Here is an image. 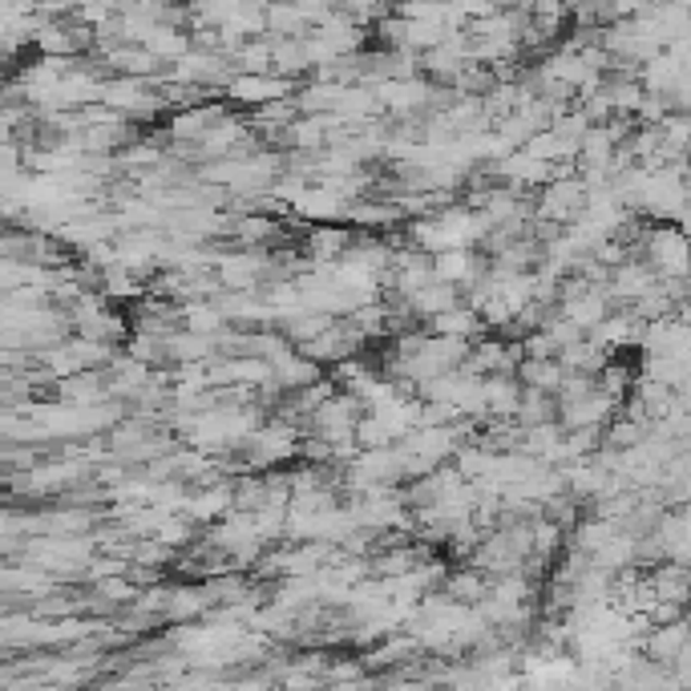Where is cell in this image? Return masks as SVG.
Returning <instances> with one entry per match:
<instances>
[{"mask_svg": "<svg viewBox=\"0 0 691 691\" xmlns=\"http://www.w3.org/2000/svg\"><path fill=\"white\" fill-rule=\"evenodd\" d=\"M526 388L518 377H485V417L490 421H518Z\"/></svg>", "mask_w": 691, "mask_h": 691, "instance_id": "obj_4", "label": "cell"}, {"mask_svg": "<svg viewBox=\"0 0 691 691\" xmlns=\"http://www.w3.org/2000/svg\"><path fill=\"white\" fill-rule=\"evenodd\" d=\"M683 183H688V195H691V166H688V178H683Z\"/></svg>", "mask_w": 691, "mask_h": 691, "instance_id": "obj_7", "label": "cell"}, {"mask_svg": "<svg viewBox=\"0 0 691 691\" xmlns=\"http://www.w3.org/2000/svg\"><path fill=\"white\" fill-rule=\"evenodd\" d=\"M676 320H679V324H688V328H691V292L683 296V304L676 308Z\"/></svg>", "mask_w": 691, "mask_h": 691, "instance_id": "obj_6", "label": "cell"}, {"mask_svg": "<svg viewBox=\"0 0 691 691\" xmlns=\"http://www.w3.org/2000/svg\"><path fill=\"white\" fill-rule=\"evenodd\" d=\"M563 381H566V368L558 365V360H522V365H518V384L530 388V393L558 396Z\"/></svg>", "mask_w": 691, "mask_h": 691, "instance_id": "obj_5", "label": "cell"}, {"mask_svg": "<svg viewBox=\"0 0 691 691\" xmlns=\"http://www.w3.org/2000/svg\"><path fill=\"white\" fill-rule=\"evenodd\" d=\"M651 587H655V599L659 603H671V607L688 610L691 603V566L683 563H659L647 570Z\"/></svg>", "mask_w": 691, "mask_h": 691, "instance_id": "obj_3", "label": "cell"}, {"mask_svg": "<svg viewBox=\"0 0 691 691\" xmlns=\"http://www.w3.org/2000/svg\"><path fill=\"white\" fill-rule=\"evenodd\" d=\"M223 94L231 101H239V106H251V110H263V106H271V101L296 98L292 82H283V77H275V73H263V77L239 73V77H231V85H226Z\"/></svg>", "mask_w": 691, "mask_h": 691, "instance_id": "obj_2", "label": "cell"}, {"mask_svg": "<svg viewBox=\"0 0 691 691\" xmlns=\"http://www.w3.org/2000/svg\"><path fill=\"white\" fill-rule=\"evenodd\" d=\"M639 259L659 280H691V235H683L676 223H651Z\"/></svg>", "mask_w": 691, "mask_h": 691, "instance_id": "obj_1", "label": "cell"}]
</instances>
